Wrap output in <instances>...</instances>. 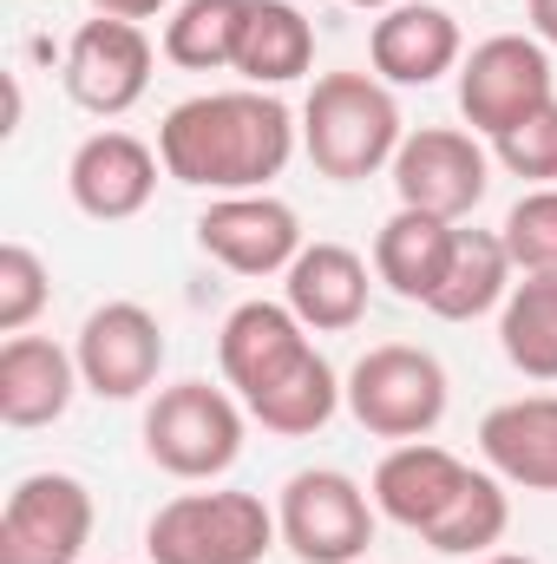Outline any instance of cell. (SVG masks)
<instances>
[{
    "mask_svg": "<svg viewBox=\"0 0 557 564\" xmlns=\"http://www.w3.org/2000/svg\"><path fill=\"white\" fill-rule=\"evenodd\" d=\"M217 368H223L230 394L250 408V421L282 440H308L335 421V408H348L341 375L308 341V328L295 322L288 302H263V295L237 302L217 335Z\"/></svg>",
    "mask_w": 557,
    "mask_h": 564,
    "instance_id": "1",
    "label": "cell"
},
{
    "mask_svg": "<svg viewBox=\"0 0 557 564\" xmlns=\"http://www.w3.org/2000/svg\"><path fill=\"white\" fill-rule=\"evenodd\" d=\"M295 112L263 86H230V93H197L184 106L164 112L157 126V158L164 177L210 191V197H243V191H270L288 158H295Z\"/></svg>",
    "mask_w": 557,
    "mask_h": 564,
    "instance_id": "2",
    "label": "cell"
},
{
    "mask_svg": "<svg viewBox=\"0 0 557 564\" xmlns=\"http://www.w3.org/2000/svg\"><path fill=\"white\" fill-rule=\"evenodd\" d=\"M407 144V119L394 106V86L374 73H321L302 99V151L328 184H361L374 171H394V151Z\"/></svg>",
    "mask_w": 557,
    "mask_h": 564,
    "instance_id": "3",
    "label": "cell"
},
{
    "mask_svg": "<svg viewBox=\"0 0 557 564\" xmlns=\"http://www.w3.org/2000/svg\"><path fill=\"white\" fill-rule=\"evenodd\" d=\"M243 421L250 408L230 388L210 381H171L144 408V459L171 479L210 486L243 459Z\"/></svg>",
    "mask_w": 557,
    "mask_h": 564,
    "instance_id": "4",
    "label": "cell"
},
{
    "mask_svg": "<svg viewBox=\"0 0 557 564\" xmlns=\"http://www.w3.org/2000/svg\"><path fill=\"white\" fill-rule=\"evenodd\" d=\"M276 545V506L256 492H177L144 525L151 564H263Z\"/></svg>",
    "mask_w": 557,
    "mask_h": 564,
    "instance_id": "5",
    "label": "cell"
},
{
    "mask_svg": "<svg viewBox=\"0 0 557 564\" xmlns=\"http://www.w3.org/2000/svg\"><path fill=\"white\" fill-rule=\"evenodd\" d=\"M341 401H348V414L368 426L374 440H426L433 426L446 421L452 381H446V368H439L433 348L381 341V348H368L348 368Z\"/></svg>",
    "mask_w": 557,
    "mask_h": 564,
    "instance_id": "6",
    "label": "cell"
},
{
    "mask_svg": "<svg viewBox=\"0 0 557 564\" xmlns=\"http://www.w3.org/2000/svg\"><path fill=\"white\" fill-rule=\"evenodd\" d=\"M374 492L341 466H302L276 492V532L302 564H368Z\"/></svg>",
    "mask_w": 557,
    "mask_h": 564,
    "instance_id": "7",
    "label": "cell"
},
{
    "mask_svg": "<svg viewBox=\"0 0 557 564\" xmlns=\"http://www.w3.org/2000/svg\"><path fill=\"white\" fill-rule=\"evenodd\" d=\"M557 99L551 46L532 33H492L459 59V112L479 139H505L538 106Z\"/></svg>",
    "mask_w": 557,
    "mask_h": 564,
    "instance_id": "8",
    "label": "cell"
},
{
    "mask_svg": "<svg viewBox=\"0 0 557 564\" xmlns=\"http://www.w3.org/2000/svg\"><path fill=\"white\" fill-rule=\"evenodd\" d=\"M92 492L73 473H26L0 506V564H79L92 545Z\"/></svg>",
    "mask_w": 557,
    "mask_h": 564,
    "instance_id": "9",
    "label": "cell"
},
{
    "mask_svg": "<svg viewBox=\"0 0 557 564\" xmlns=\"http://www.w3.org/2000/svg\"><path fill=\"white\" fill-rule=\"evenodd\" d=\"M394 197L407 210L426 217H446V224H466L485 191H492V158L479 132H459V126H419L407 132V144L394 151Z\"/></svg>",
    "mask_w": 557,
    "mask_h": 564,
    "instance_id": "10",
    "label": "cell"
},
{
    "mask_svg": "<svg viewBox=\"0 0 557 564\" xmlns=\"http://www.w3.org/2000/svg\"><path fill=\"white\" fill-rule=\"evenodd\" d=\"M73 361H79L86 394H99V401H139V394L157 388V368H164V322L144 302H99L79 322Z\"/></svg>",
    "mask_w": 557,
    "mask_h": 564,
    "instance_id": "11",
    "label": "cell"
},
{
    "mask_svg": "<svg viewBox=\"0 0 557 564\" xmlns=\"http://www.w3.org/2000/svg\"><path fill=\"white\" fill-rule=\"evenodd\" d=\"M151 33L139 20H86L73 40H66V93L73 106H86L92 119H125L151 93Z\"/></svg>",
    "mask_w": 557,
    "mask_h": 564,
    "instance_id": "12",
    "label": "cell"
},
{
    "mask_svg": "<svg viewBox=\"0 0 557 564\" xmlns=\"http://www.w3.org/2000/svg\"><path fill=\"white\" fill-rule=\"evenodd\" d=\"M197 250L223 263L230 276H282L302 257V217L295 204H282L270 191L210 197L197 217Z\"/></svg>",
    "mask_w": 557,
    "mask_h": 564,
    "instance_id": "13",
    "label": "cell"
},
{
    "mask_svg": "<svg viewBox=\"0 0 557 564\" xmlns=\"http://www.w3.org/2000/svg\"><path fill=\"white\" fill-rule=\"evenodd\" d=\"M157 171H164L157 144H144L139 132L106 126V132L79 139L73 164H66V191H73V204L92 224H132L144 204L157 197Z\"/></svg>",
    "mask_w": 557,
    "mask_h": 564,
    "instance_id": "14",
    "label": "cell"
},
{
    "mask_svg": "<svg viewBox=\"0 0 557 564\" xmlns=\"http://www.w3.org/2000/svg\"><path fill=\"white\" fill-rule=\"evenodd\" d=\"M466 479H472V466H466L459 453H446V446H433V440H401L394 453H381L368 492H374V512H381V519H394L401 532L426 539V532L446 519V506L466 492Z\"/></svg>",
    "mask_w": 557,
    "mask_h": 564,
    "instance_id": "15",
    "label": "cell"
},
{
    "mask_svg": "<svg viewBox=\"0 0 557 564\" xmlns=\"http://www.w3.org/2000/svg\"><path fill=\"white\" fill-rule=\"evenodd\" d=\"M466 59V40H459V20L433 0H401L374 20L368 33V66L374 79L387 86H433L446 73H459Z\"/></svg>",
    "mask_w": 557,
    "mask_h": 564,
    "instance_id": "16",
    "label": "cell"
},
{
    "mask_svg": "<svg viewBox=\"0 0 557 564\" xmlns=\"http://www.w3.org/2000/svg\"><path fill=\"white\" fill-rule=\"evenodd\" d=\"M368 295H374L368 257L348 243H328V237L302 243V257L282 270V302L295 308V322L308 335H348L368 315Z\"/></svg>",
    "mask_w": 557,
    "mask_h": 564,
    "instance_id": "17",
    "label": "cell"
},
{
    "mask_svg": "<svg viewBox=\"0 0 557 564\" xmlns=\"http://www.w3.org/2000/svg\"><path fill=\"white\" fill-rule=\"evenodd\" d=\"M79 388H86L79 361L53 335H7L0 341V421L13 426V433L66 421V408H73Z\"/></svg>",
    "mask_w": 557,
    "mask_h": 564,
    "instance_id": "18",
    "label": "cell"
},
{
    "mask_svg": "<svg viewBox=\"0 0 557 564\" xmlns=\"http://www.w3.org/2000/svg\"><path fill=\"white\" fill-rule=\"evenodd\" d=\"M479 459L518 492H557V394L499 401L479 421Z\"/></svg>",
    "mask_w": 557,
    "mask_h": 564,
    "instance_id": "19",
    "label": "cell"
},
{
    "mask_svg": "<svg viewBox=\"0 0 557 564\" xmlns=\"http://www.w3.org/2000/svg\"><path fill=\"white\" fill-rule=\"evenodd\" d=\"M512 276H518V263H512L505 237H499V230H466V224H459L452 257H446V276H439V289H433L426 308H433L439 322H479V315L505 308Z\"/></svg>",
    "mask_w": 557,
    "mask_h": 564,
    "instance_id": "20",
    "label": "cell"
},
{
    "mask_svg": "<svg viewBox=\"0 0 557 564\" xmlns=\"http://www.w3.org/2000/svg\"><path fill=\"white\" fill-rule=\"evenodd\" d=\"M452 237H459V224H446V217H426V210H394L387 224H381V237H374V276L387 282L401 302H433V289L446 276V257H452Z\"/></svg>",
    "mask_w": 557,
    "mask_h": 564,
    "instance_id": "21",
    "label": "cell"
},
{
    "mask_svg": "<svg viewBox=\"0 0 557 564\" xmlns=\"http://www.w3.org/2000/svg\"><path fill=\"white\" fill-rule=\"evenodd\" d=\"M308 66H315V20L295 0H250V20H243L230 73H243V86L276 93L288 79H302Z\"/></svg>",
    "mask_w": 557,
    "mask_h": 564,
    "instance_id": "22",
    "label": "cell"
},
{
    "mask_svg": "<svg viewBox=\"0 0 557 564\" xmlns=\"http://www.w3.org/2000/svg\"><path fill=\"white\" fill-rule=\"evenodd\" d=\"M499 348L525 381H557V276H518L499 308Z\"/></svg>",
    "mask_w": 557,
    "mask_h": 564,
    "instance_id": "23",
    "label": "cell"
},
{
    "mask_svg": "<svg viewBox=\"0 0 557 564\" xmlns=\"http://www.w3.org/2000/svg\"><path fill=\"white\" fill-rule=\"evenodd\" d=\"M243 20H250V0H177L164 20V59L184 73H223L237 66Z\"/></svg>",
    "mask_w": 557,
    "mask_h": 564,
    "instance_id": "24",
    "label": "cell"
},
{
    "mask_svg": "<svg viewBox=\"0 0 557 564\" xmlns=\"http://www.w3.org/2000/svg\"><path fill=\"white\" fill-rule=\"evenodd\" d=\"M512 532V499H505V479L492 473V466H472V479H466V492L446 506V519L419 539V545H433L439 558H492V545Z\"/></svg>",
    "mask_w": 557,
    "mask_h": 564,
    "instance_id": "25",
    "label": "cell"
},
{
    "mask_svg": "<svg viewBox=\"0 0 557 564\" xmlns=\"http://www.w3.org/2000/svg\"><path fill=\"white\" fill-rule=\"evenodd\" d=\"M499 237H505L518 276H557V184L525 191V197L505 210Z\"/></svg>",
    "mask_w": 557,
    "mask_h": 564,
    "instance_id": "26",
    "label": "cell"
},
{
    "mask_svg": "<svg viewBox=\"0 0 557 564\" xmlns=\"http://www.w3.org/2000/svg\"><path fill=\"white\" fill-rule=\"evenodd\" d=\"M46 302H53V276H46L40 250L0 243V335H26Z\"/></svg>",
    "mask_w": 557,
    "mask_h": 564,
    "instance_id": "27",
    "label": "cell"
},
{
    "mask_svg": "<svg viewBox=\"0 0 557 564\" xmlns=\"http://www.w3.org/2000/svg\"><path fill=\"white\" fill-rule=\"evenodd\" d=\"M492 158H499L512 177H525L532 191H538V184H557V99L538 106L525 126H512L505 139H492Z\"/></svg>",
    "mask_w": 557,
    "mask_h": 564,
    "instance_id": "28",
    "label": "cell"
},
{
    "mask_svg": "<svg viewBox=\"0 0 557 564\" xmlns=\"http://www.w3.org/2000/svg\"><path fill=\"white\" fill-rule=\"evenodd\" d=\"M171 0H92V13H106V20H157Z\"/></svg>",
    "mask_w": 557,
    "mask_h": 564,
    "instance_id": "29",
    "label": "cell"
},
{
    "mask_svg": "<svg viewBox=\"0 0 557 564\" xmlns=\"http://www.w3.org/2000/svg\"><path fill=\"white\" fill-rule=\"evenodd\" d=\"M525 20H532V40L557 46V0H525Z\"/></svg>",
    "mask_w": 557,
    "mask_h": 564,
    "instance_id": "30",
    "label": "cell"
},
{
    "mask_svg": "<svg viewBox=\"0 0 557 564\" xmlns=\"http://www.w3.org/2000/svg\"><path fill=\"white\" fill-rule=\"evenodd\" d=\"M479 564H538V558H525V552H492V558H479Z\"/></svg>",
    "mask_w": 557,
    "mask_h": 564,
    "instance_id": "31",
    "label": "cell"
},
{
    "mask_svg": "<svg viewBox=\"0 0 557 564\" xmlns=\"http://www.w3.org/2000/svg\"><path fill=\"white\" fill-rule=\"evenodd\" d=\"M348 7H368V13H387V7H401V0H348Z\"/></svg>",
    "mask_w": 557,
    "mask_h": 564,
    "instance_id": "32",
    "label": "cell"
}]
</instances>
